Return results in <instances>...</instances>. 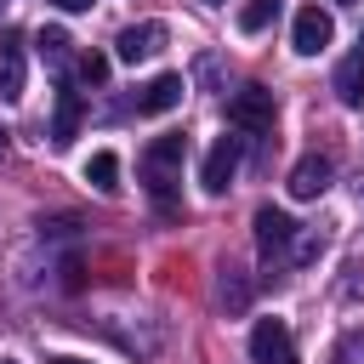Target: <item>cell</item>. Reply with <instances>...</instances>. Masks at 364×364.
<instances>
[{
  "label": "cell",
  "mask_w": 364,
  "mask_h": 364,
  "mask_svg": "<svg viewBox=\"0 0 364 364\" xmlns=\"http://www.w3.org/2000/svg\"><path fill=\"white\" fill-rule=\"evenodd\" d=\"M182 154H188V136H182V131H165V136H154V142L142 148V159H136L148 193H154L165 210H171V188L182 182Z\"/></svg>",
  "instance_id": "1"
},
{
  "label": "cell",
  "mask_w": 364,
  "mask_h": 364,
  "mask_svg": "<svg viewBox=\"0 0 364 364\" xmlns=\"http://www.w3.org/2000/svg\"><path fill=\"white\" fill-rule=\"evenodd\" d=\"M250 228H256V250H262V262H290V250H296V233H301V228H296L284 210L262 205Z\"/></svg>",
  "instance_id": "2"
},
{
  "label": "cell",
  "mask_w": 364,
  "mask_h": 364,
  "mask_svg": "<svg viewBox=\"0 0 364 364\" xmlns=\"http://www.w3.org/2000/svg\"><path fill=\"white\" fill-rule=\"evenodd\" d=\"M239 154H245V136H216V142H210V154L199 159L205 193H228V182H233V171H239Z\"/></svg>",
  "instance_id": "3"
},
{
  "label": "cell",
  "mask_w": 364,
  "mask_h": 364,
  "mask_svg": "<svg viewBox=\"0 0 364 364\" xmlns=\"http://www.w3.org/2000/svg\"><path fill=\"white\" fill-rule=\"evenodd\" d=\"M273 114H279V108H273V91H267V85H245V91L228 102V119H233L239 131H250V136H256V131H273Z\"/></svg>",
  "instance_id": "4"
},
{
  "label": "cell",
  "mask_w": 364,
  "mask_h": 364,
  "mask_svg": "<svg viewBox=\"0 0 364 364\" xmlns=\"http://www.w3.org/2000/svg\"><path fill=\"white\" fill-rule=\"evenodd\" d=\"M165 40H171V28L148 17V23H131V28H119L114 51H119V63H148V57H159V51H165Z\"/></svg>",
  "instance_id": "5"
},
{
  "label": "cell",
  "mask_w": 364,
  "mask_h": 364,
  "mask_svg": "<svg viewBox=\"0 0 364 364\" xmlns=\"http://www.w3.org/2000/svg\"><path fill=\"white\" fill-rule=\"evenodd\" d=\"M250 358H256V364H296V341H290L284 318H256V330H250Z\"/></svg>",
  "instance_id": "6"
},
{
  "label": "cell",
  "mask_w": 364,
  "mask_h": 364,
  "mask_svg": "<svg viewBox=\"0 0 364 364\" xmlns=\"http://www.w3.org/2000/svg\"><path fill=\"white\" fill-rule=\"evenodd\" d=\"M330 40H336L330 11H324V6H301V11H296V28H290V46H296L301 57H318Z\"/></svg>",
  "instance_id": "7"
},
{
  "label": "cell",
  "mask_w": 364,
  "mask_h": 364,
  "mask_svg": "<svg viewBox=\"0 0 364 364\" xmlns=\"http://www.w3.org/2000/svg\"><path fill=\"white\" fill-rule=\"evenodd\" d=\"M182 74H154L148 85H136V114H171L182 102Z\"/></svg>",
  "instance_id": "8"
},
{
  "label": "cell",
  "mask_w": 364,
  "mask_h": 364,
  "mask_svg": "<svg viewBox=\"0 0 364 364\" xmlns=\"http://www.w3.org/2000/svg\"><path fill=\"white\" fill-rule=\"evenodd\" d=\"M296 199H318L324 188H330V159L324 154H301L296 165H290V182H284Z\"/></svg>",
  "instance_id": "9"
},
{
  "label": "cell",
  "mask_w": 364,
  "mask_h": 364,
  "mask_svg": "<svg viewBox=\"0 0 364 364\" xmlns=\"http://www.w3.org/2000/svg\"><path fill=\"white\" fill-rule=\"evenodd\" d=\"M23 97V34H6L0 40V102H17Z\"/></svg>",
  "instance_id": "10"
},
{
  "label": "cell",
  "mask_w": 364,
  "mask_h": 364,
  "mask_svg": "<svg viewBox=\"0 0 364 364\" xmlns=\"http://www.w3.org/2000/svg\"><path fill=\"white\" fill-rule=\"evenodd\" d=\"M74 136H80V91H74V85H63V91H57V119H51V142H57V148H68Z\"/></svg>",
  "instance_id": "11"
},
{
  "label": "cell",
  "mask_w": 364,
  "mask_h": 364,
  "mask_svg": "<svg viewBox=\"0 0 364 364\" xmlns=\"http://www.w3.org/2000/svg\"><path fill=\"white\" fill-rule=\"evenodd\" d=\"M336 97L347 108H364V51H353V57L336 63Z\"/></svg>",
  "instance_id": "12"
},
{
  "label": "cell",
  "mask_w": 364,
  "mask_h": 364,
  "mask_svg": "<svg viewBox=\"0 0 364 364\" xmlns=\"http://www.w3.org/2000/svg\"><path fill=\"white\" fill-rule=\"evenodd\" d=\"M85 182H91L97 193H114V188H119V159H114L108 148H97V154L85 159Z\"/></svg>",
  "instance_id": "13"
},
{
  "label": "cell",
  "mask_w": 364,
  "mask_h": 364,
  "mask_svg": "<svg viewBox=\"0 0 364 364\" xmlns=\"http://www.w3.org/2000/svg\"><path fill=\"white\" fill-rule=\"evenodd\" d=\"M279 6H284V0H245V6H239V28H245V34H262V28L279 17Z\"/></svg>",
  "instance_id": "14"
},
{
  "label": "cell",
  "mask_w": 364,
  "mask_h": 364,
  "mask_svg": "<svg viewBox=\"0 0 364 364\" xmlns=\"http://www.w3.org/2000/svg\"><path fill=\"white\" fill-rule=\"evenodd\" d=\"M34 46H40V57H46L51 68H63V63H68V46H74V40H68L63 28H40V34H34Z\"/></svg>",
  "instance_id": "15"
},
{
  "label": "cell",
  "mask_w": 364,
  "mask_h": 364,
  "mask_svg": "<svg viewBox=\"0 0 364 364\" xmlns=\"http://www.w3.org/2000/svg\"><path fill=\"white\" fill-rule=\"evenodd\" d=\"M74 74H80L85 85H102V80H108V57H102V51H85V57L74 63Z\"/></svg>",
  "instance_id": "16"
},
{
  "label": "cell",
  "mask_w": 364,
  "mask_h": 364,
  "mask_svg": "<svg viewBox=\"0 0 364 364\" xmlns=\"http://www.w3.org/2000/svg\"><path fill=\"white\" fill-rule=\"evenodd\" d=\"M216 296H222L228 307H245V301H250V284H245V279H233V267H228V273H222V284H216Z\"/></svg>",
  "instance_id": "17"
},
{
  "label": "cell",
  "mask_w": 364,
  "mask_h": 364,
  "mask_svg": "<svg viewBox=\"0 0 364 364\" xmlns=\"http://www.w3.org/2000/svg\"><path fill=\"white\" fill-rule=\"evenodd\" d=\"M57 11H91V0H51Z\"/></svg>",
  "instance_id": "18"
},
{
  "label": "cell",
  "mask_w": 364,
  "mask_h": 364,
  "mask_svg": "<svg viewBox=\"0 0 364 364\" xmlns=\"http://www.w3.org/2000/svg\"><path fill=\"white\" fill-rule=\"evenodd\" d=\"M51 364H85V358H51Z\"/></svg>",
  "instance_id": "19"
},
{
  "label": "cell",
  "mask_w": 364,
  "mask_h": 364,
  "mask_svg": "<svg viewBox=\"0 0 364 364\" xmlns=\"http://www.w3.org/2000/svg\"><path fill=\"white\" fill-rule=\"evenodd\" d=\"M0 154H6V131H0Z\"/></svg>",
  "instance_id": "20"
},
{
  "label": "cell",
  "mask_w": 364,
  "mask_h": 364,
  "mask_svg": "<svg viewBox=\"0 0 364 364\" xmlns=\"http://www.w3.org/2000/svg\"><path fill=\"white\" fill-rule=\"evenodd\" d=\"M0 364H11V358H0Z\"/></svg>",
  "instance_id": "21"
},
{
  "label": "cell",
  "mask_w": 364,
  "mask_h": 364,
  "mask_svg": "<svg viewBox=\"0 0 364 364\" xmlns=\"http://www.w3.org/2000/svg\"><path fill=\"white\" fill-rule=\"evenodd\" d=\"M341 6H347V0H341Z\"/></svg>",
  "instance_id": "22"
},
{
  "label": "cell",
  "mask_w": 364,
  "mask_h": 364,
  "mask_svg": "<svg viewBox=\"0 0 364 364\" xmlns=\"http://www.w3.org/2000/svg\"><path fill=\"white\" fill-rule=\"evenodd\" d=\"M358 46H364V40H358Z\"/></svg>",
  "instance_id": "23"
}]
</instances>
